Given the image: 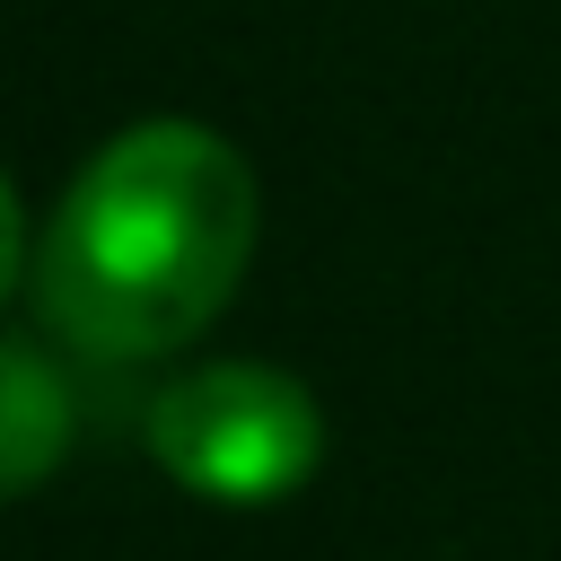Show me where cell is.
<instances>
[{"label": "cell", "instance_id": "3", "mask_svg": "<svg viewBox=\"0 0 561 561\" xmlns=\"http://www.w3.org/2000/svg\"><path fill=\"white\" fill-rule=\"evenodd\" d=\"M70 456V377L0 333V500L35 491Z\"/></svg>", "mask_w": 561, "mask_h": 561}, {"label": "cell", "instance_id": "2", "mask_svg": "<svg viewBox=\"0 0 561 561\" xmlns=\"http://www.w3.org/2000/svg\"><path fill=\"white\" fill-rule=\"evenodd\" d=\"M149 456L167 482L219 508L289 500L324 456V412L289 368L263 359H210L149 394Z\"/></svg>", "mask_w": 561, "mask_h": 561}, {"label": "cell", "instance_id": "4", "mask_svg": "<svg viewBox=\"0 0 561 561\" xmlns=\"http://www.w3.org/2000/svg\"><path fill=\"white\" fill-rule=\"evenodd\" d=\"M18 263H26V219H18V193H9V175H0V298H9Z\"/></svg>", "mask_w": 561, "mask_h": 561}, {"label": "cell", "instance_id": "1", "mask_svg": "<svg viewBox=\"0 0 561 561\" xmlns=\"http://www.w3.org/2000/svg\"><path fill=\"white\" fill-rule=\"evenodd\" d=\"M254 228L263 193L237 140L184 114L131 123L61 193L35 245V307L79 359H167L237 298Z\"/></svg>", "mask_w": 561, "mask_h": 561}]
</instances>
